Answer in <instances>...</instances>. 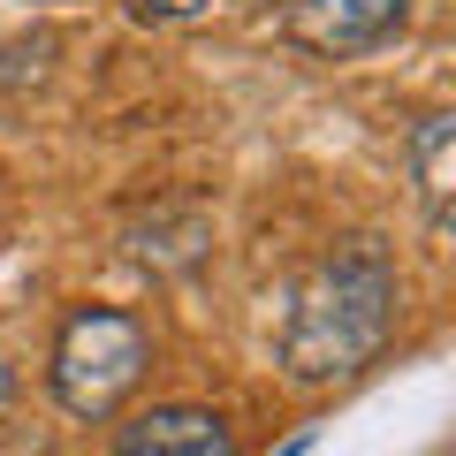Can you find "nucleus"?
I'll return each instance as SVG.
<instances>
[{"label":"nucleus","instance_id":"f257e3e1","mask_svg":"<svg viewBox=\"0 0 456 456\" xmlns=\"http://www.w3.org/2000/svg\"><path fill=\"white\" fill-rule=\"evenodd\" d=\"M395 327V266L373 236L335 244L320 266L305 274V289L289 297L281 320V373L297 388H327L350 380L380 358V342Z\"/></svg>","mask_w":456,"mask_h":456},{"label":"nucleus","instance_id":"f03ea898","mask_svg":"<svg viewBox=\"0 0 456 456\" xmlns=\"http://www.w3.org/2000/svg\"><path fill=\"white\" fill-rule=\"evenodd\" d=\"M152 365V335L137 312H114V305H77L53 335V358H46V380H53V403L84 426H107L114 411L137 395Z\"/></svg>","mask_w":456,"mask_h":456},{"label":"nucleus","instance_id":"7ed1b4c3","mask_svg":"<svg viewBox=\"0 0 456 456\" xmlns=\"http://www.w3.org/2000/svg\"><path fill=\"white\" fill-rule=\"evenodd\" d=\"M411 23V0H289L281 38L312 61H358Z\"/></svg>","mask_w":456,"mask_h":456},{"label":"nucleus","instance_id":"20e7f679","mask_svg":"<svg viewBox=\"0 0 456 456\" xmlns=\"http://www.w3.org/2000/svg\"><path fill=\"white\" fill-rule=\"evenodd\" d=\"M107 456H236V426L198 403H160L122 426Z\"/></svg>","mask_w":456,"mask_h":456},{"label":"nucleus","instance_id":"39448f33","mask_svg":"<svg viewBox=\"0 0 456 456\" xmlns=\"http://www.w3.org/2000/svg\"><path fill=\"white\" fill-rule=\"evenodd\" d=\"M449 152H456V114H419L403 160H411V183H419L426 221H449Z\"/></svg>","mask_w":456,"mask_h":456},{"label":"nucleus","instance_id":"423d86ee","mask_svg":"<svg viewBox=\"0 0 456 456\" xmlns=\"http://www.w3.org/2000/svg\"><path fill=\"white\" fill-rule=\"evenodd\" d=\"M145 23H191V16H206V0H130Z\"/></svg>","mask_w":456,"mask_h":456},{"label":"nucleus","instance_id":"0eeeda50","mask_svg":"<svg viewBox=\"0 0 456 456\" xmlns=\"http://www.w3.org/2000/svg\"><path fill=\"white\" fill-rule=\"evenodd\" d=\"M251 8H274V0H251Z\"/></svg>","mask_w":456,"mask_h":456}]
</instances>
